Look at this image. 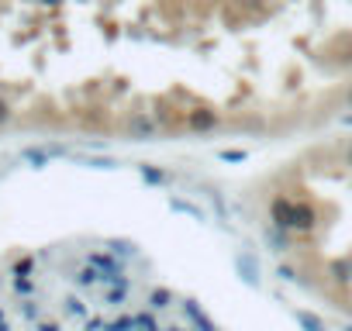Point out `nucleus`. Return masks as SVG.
Here are the masks:
<instances>
[{
	"label": "nucleus",
	"mask_w": 352,
	"mask_h": 331,
	"mask_svg": "<svg viewBox=\"0 0 352 331\" xmlns=\"http://www.w3.org/2000/svg\"><path fill=\"white\" fill-rule=\"evenodd\" d=\"M311 62L352 100V0H280Z\"/></svg>",
	"instance_id": "obj_1"
}]
</instances>
